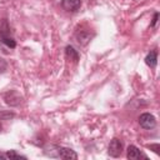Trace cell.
Instances as JSON below:
<instances>
[{"instance_id": "cell-1", "label": "cell", "mask_w": 160, "mask_h": 160, "mask_svg": "<svg viewBox=\"0 0 160 160\" xmlns=\"http://www.w3.org/2000/svg\"><path fill=\"white\" fill-rule=\"evenodd\" d=\"M139 124H140L141 128H144L146 130H150V129L155 128L156 120H155V116L151 115L150 112H144L139 116Z\"/></svg>"}, {"instance_id": "cell-2", "label": "cell", "mask_w": 160, "mask_h": 160, "mask_svg": "<svg viewBox=\"0 0 160 160\" xmlns=\"http://www.w3.org/2000/svg\"><path fill=\"white\" fill-rule=\"evenodd\" d=\"M121 152H122V142L119 139L114 138L108 146V154L112 158H118L121 155Z\"/></svg>"}, {"instance_id": "cell-3", "label": "cell", "mask_w": 160, "mask_h": 160, "mask_svg": "<svg viewBox=\"0 0 160 160\" xmlns=\"http://www.w3.org/2000/svg\"><path fill=\"white\" fill-rule=\"evenodd\" d=\"M21 95L18 92V91H15V90H9L8 92H5V95H4V100H5V102L8 104V105H10V106H18L20 102H21Z\"/></svg>"}, {"instance_id": "cell-4", "label": "cell", "mask_w": 160, "mask_h": 160, "mask_svg": "<svg viewBox=\"0 0 160 160\" xmlns=\"http://www.w3.org/2000/svg\"><path fill=\"white\" fill-rule=\"evenodd\" d=\"M92 36H94V34L88 29H85V30L81 29V30H78L75 32V39L80 45H86L92 39Z\"/></svg>"}, {"instance_id": "cell-5", "label": "cell", "mask_w": 160, "mask_h": 160, "mask_svg": "<svg viewBox=\"0 0 160 160\" xmlns=\"http://www.w3.org/2000/svg\"><path fill=\"white\" fill-rule=\"evenodd\" d=\"M126 156L130 160H139V159H148L145 154H142L135 145H129L126 150Z\"/></svg>"}, {"instance_id": "cell-6", "label": "cell", "mask_w": 160, "mask_h": 160, "mask_svg": "<svg viewBox=\"0 0 160 160\" xmlns=\"http://www.w3.org/2000/svg\"><path fill=\"white\" fill-rule=\"evenodd\" d=\"M81 0H61V8L66 11L75 12L81 8Z\"/></svg>"}, {"instance_id": "cell-7", "label": "cell", "mask_w": 160, "mask_h": 160, "mask_svg": "<svg viewBox=\"0 0 160 160\" xmlns=\"http://www.w3.org/2000/svg\"><path fill=\"white\" fill-rule=\"evenodd\" d=\"M59 158H60V159H65V160H75V159H78V154H76L72 149L60 146Z\"/></svg>"}, {"instance_id": "cell-8", "label": "cell", "mask_w": 160, "mask_h": 160, "mask_svg": "<svg viewBox=\"0 0 160 160\" xmlns=\"http://www.w3.org/2000/svg\"><path fill=\"white\" fill-rule=\"evenodd\" d=\"M156 62H158V52L154 50V51H150L146 58H145V64L148 66H150L151 69H154L156 66Z\"/></svg>"}, {"instance_id": "cell-9", "label": "cell", "mask_w": 160, "mask_h": 160, "mask_svg": "<svg viewBox=\"0 0 160 160\" xmlns=\"http://www.w3.org/2000/svg\"><path fill=\"white\" fill-rule=\"evenodd\" d=\"M65 55H66V58H68L69 60H72L74 62H76V61L79 60V54H78V51H76L72 46H70V45H68V46L65 48Z\"/></svg>"}, {"instance_id": "cell-10", "label": "cell", "mask_w": 160, "mask_h": 160, "mask_svg": "<svg viewBox=\"0 0 160 160\" xmlns=\"http://www.w3.org/2000/svg\"><path fill=\"white\" fill-rule=\"evenodd\" d=\"M59 151H60V146L58 145H50L45 148V154L51 158H59Z\"/></svg>"}, {"instance_id": "cell-11", "label": "cell", "mask_w": 160, "mask_h": 160, "mask_svg": "<svg viewBox=\"0 0 160 160\" xmlns=\"http://www.w3.org/2000/svg\"><path fill=\"white\" fill-rule=\"evenodd\" d=\"M15 116L14 112H10V111H0V120H10Z\"/></svg>"}, {"instance_id": "cell-12", "label": "cell", "mask_w": 160, "mask_h": 160, "mask_svg": "<svg viewBox=\"0 0 160 160\" xmlns=\"http://www.w3.org/2000/svg\"><path fill=\"white\" fill-rule=\"evenodd\" d=\"M10 158V159H26V156H22L20 154H16L14 150H10L6 152V159Z\"/></svg>"}, {"instance_id": "cell-13", "label": "cell", "mask_w": 160, "mask_h": 160, "mask_svg": "<svg viewBox=\"0 0 160 160\" xmlns=\"http://www.w3.org/2000/svg\"><path fill=\"white\" fill-rule=\"evenodd\" d=\"M6 68H8L6 61L2 58H0V72H5L6 71Z\"/></svg>"}, {"instance_id": "cell-14", "label": "cell", "mask_w": 160, "mask_h": 160, "mask_svg": "<svg viewBox=\"0 0 160 160\" xmlns=\"http://www.w3.org/2000/svg\"><path fill=\"white\" fill-rule=\"evenodd\" d=\"M149 148H150V149H152V151H154V152H156V154H159V152H160V151H159V149H160L159 144H151Z\"/></svg>"}, {"instance_id": "cell-15", "label": "cell", "mask_w": 160, "mask_h": 160, "mask_svg": "<svg viewBox=\"0 0 160 160\" xmlns=\"http://www.w3.org/2000/svg\"><path fill=\"white\" fill-rule=\"evenodd\" d=\"M158 16H159V14L156 12V14L154 15V20H152V22H151V26H154V25L156 24V21H158Z\"/></svg>"}, {"instance_id": "cell-16", "label": "cell", "mask_w": 160, "mask_h": 160, "mask_svg": "<svg viewBox=\"0 0 160 160\" xmlns=\"http://www.w3.org/2000/svg\"><path fill=\"white\" fill-rule=\"evenodd\" d=\"M5 22H6V20H0V31H1V29H2V26L5 25Z\"/></svg>"}, {"instance_id": "cell-17", "label": "cell", "mask_w": 160, "mask_h": 160, "mask_svg": "<svg viewBox=\"0 0 160 160\" xmlns=\"http://www.w3.org/2000/svg\"><path fill=\"white\" fill-rule=\"evenodd\" d=\"M0 159H6V154H1L0 152Z\"/></svg>"}]
</instances>
